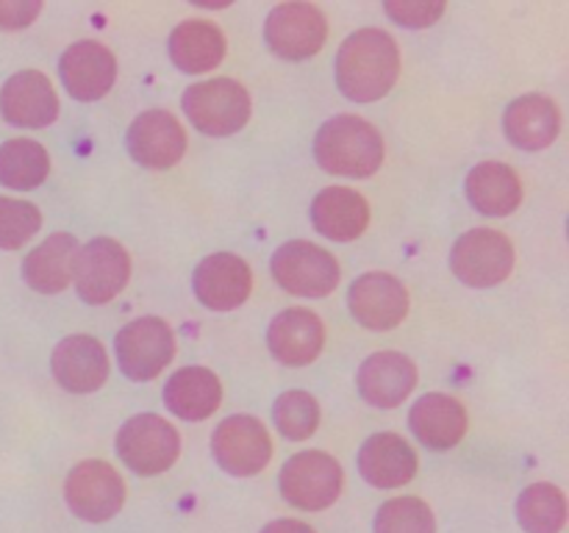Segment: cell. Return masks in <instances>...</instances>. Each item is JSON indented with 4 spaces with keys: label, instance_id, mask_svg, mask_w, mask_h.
Here are the masks:
<instances>
[{
    "label": "cell",
    "instance_id": "obj_1",
    "mask_svg": "<svg viewBox=\"0 0 569 533\" xmlns=\"http://www.w3.org/2000/svg\"><path fill=\"white\" fill-rule=\"evenodd\" d=\"M400 76L398 42L381 28L350 33L337 53V83L345 98L372 103L392 92Z\"/></svg>",
    "mask_w": 569,
    "mask_h": 533
},
{
    "label": "cell",
    "instance_id": "obj_2",
    "mask_svg": "<svg viewBox=\"0 0 569 533\" xmlns=\"http://www.w3.org/2000/svg\"><path fill=\"white\" fill-rule=\"evenodd\" d=\"M315 159L331 175L370 178L383 164V139L378 128L361 117H331L317 131Z\"/></svg>",
    "mask_w": 569,
    "mask_h": 533
},
{
    "label": "cell",
    "instance_id": "obj_3",
    "mask_svg": "<svg viewBox=\"0 0 569 533\" xmlns=\"http://www.w3.org/2000/svg\"><path fill=\"white\" fill-rule=\"evenodd\" d=\"M183 111L189 122L206 137H231L250 120V94L231 78L200 81L183 92Z\"/></svg>",
    "mask_w": 569,
    "mask_h": 533
},
{
    "label": "cell",
    "instance_id": "obj_4",
    "mask_svg": "<svg viewBox=\"0 0 569 533\" xmlns=\"http://www.w3.org/2000/svg\"><path fill=\"white\" fill-rule=\"evenodd\" d=\"M283 500L300 511H322L342 494L345 472L333 455L322 450H303L283 464L278 475Z\"/></svg>",
    "mask_w": 569,
    "mask_h": 533
},
{
    "label": "cell",
    "instance_id": "obj_5",
    "mask_svg": "<svg viewBox=\"0 0 569 533\" xmlns=\"http://www.w3.org/2000/svg\"><path fill=\"white\" fill-rule=\"evenodd\" d=\"M450 266H453V275L467 286H498L515 270V248H511V239L495 228H472L456 239L450 250Z\"/></svg>",
    "mask_w": 569,
    "mask_h": 533
},
{
    "label": "cell",
    "instance_id": "obj_6",
    "mask_svg": "<svg viewBox=\"0 0 569 533\" xmlns=\"http://www.w3.org/2000/svg\"><path fill=\"white\" fill-rule=\"evenodd\" d=\"M181 453V436L159 414H137L117 431V455L137 475H161Z\"/></svg>",
    "mask_w": 569,
    "mask_h": 533
},
{
    "label": "cell",
    "instance_id": "obj_7",
    "mask_svg": "<svg viewBox=\"0 0 569 533\" xmlns=\"http://www.w3.org/2000/svg\"><path fill=\"white\" fill-rule=\"evenodd\" d=\"M128 278H131V255L117 239L98 237L76 253L72 281L83 303H109L126 289Z\"/></svg>",
    "mask_w": 569,
    "mask_h": 533
},
{
    "label": "cell",
    "instance_id": "obj_8",
    "mask_svg": "<svg viewBox=\"0 0 569 533\" xmlns=\"http://www.w3.org/2000/svg\"><path fill=\"white\" fill-rule=\"evenodd\" d=\"M272 278L287 289L289 294H303V298H326L339 286V261L326 248L311 242L281 244L272 253Z\"/></svg>",
    "mask_w": 569,
    "mask_h": 533
},
{
    "label": "cell",
    "instance_id": "obj_9",
    "mask_svg": "<svg viewBox=\"0 0 569 533\" xmlns=\"http://www.w3.org/2000/svg\"><path fill=\"white\" fill-rule=\"evenodd\" d=\"M64 497L72 514L87 522H106L126 505V481L111 464L98 459L81 461L64 481Z\"/></svg>",
    "mask_w": 569,
    "mask_h": 533
},
{
    "label": "cell",
    "instance_id": "obj_10",
    "mask_svg": "<svg viewBox=\"0 0 569 533\" xmlns=\"http://www.w3.org/2000/svg\"><path fill=\"white\" fill-rule=\"evenodd\" d=\"M114 348L126 378L153 381L176 355V336H172V328L159 316H139L117 333Z\"/></svg>",
    "mask_w": 569,
    "mask_h": 533
},
{
    "label": "cell",
    "instance_id": "obj_11",
    "mask_svg": "<svg viewBox=\"0 0 569 533\" xmlns=\"http://www.w3.org/2000/svg\"><path fill=\"white\" fill-rule=\"evenodd\" d=\"M264 39L287 61L311 59L328 39V20L315 3H281L264 22Z\"/></svg>",
    "mask_w": 569,
    "mask_h": 533
},
{
    "label": "cell",
    "instance_id": "obj_12",
    "mask_svg": "<svg viewBox=\"0 0 569 533\" xmlns=\"http://www.w3.org/2000/svg\"><path fill=\"white\" fill-rule=\"evenodd\" d=\"M211 453L228 475L250 477L270 464L272 439L256 416L237 414L217 425L211 436Z\"/></svg>",
    "mask_w": 569,
    "mask_h": 533
},
{
    "label": "cell",
    "instance_id": "obj_13",
    "mask_svg": "<svg viewBox=\"0 0 569 533\" xmlns=\"http://www.w3.org/2000/svg\"><path fill=\"white\" fill-rule=\"evenodd\" d=\"M128 153L150 170H170L187 153V131L176 114L164 109L142 111L126 133Z\"/></svg>",
    "mask_w": 569,
    "mask_h": 533
},
{
    "label": "cell",
    "instance_id": "obj_14",
    "mask_svg": "<svg viewBox=\"0 0 569 533\" xmlns=\"http://www.w3.org/2000/svg\"><path fill=\"white\" fill-rule=\"evenodd\" d=\"M348 309L370 331H392L409 314V292L389 272H367L348 292Z\"/></svg>",
    "mask_w": 569,
    "mask_h": 533
},
{
    "label": "cell",
    "instance_id": "obj_15",
    "mask_svg": "<svg viewBox=\"0 0 569 533\" xmlns=\"http://www.w3.org/2000/svg\"><path fill=\"white\" fill-rule=\"evenodd\" d=\"M0 114L17 128H48L59 120V94L44 72H14L0 89Z\"/></svg>",
    "mask_w": 569,
    "mask_h": 533
},
{
    "label": "cell",
    "instance_id": "obj_16",
    "mask_svg": "<svg viewBox=\"0 0 569 533\" xmlns=\"http://www.w3.org/2000/svg\"><path fill=\"white\" fill-rule=\"evenodd\" d=\"M59 76L70 98L92 103L109 94L117 81V59L106 44L94 39L70 44L59 59Z\"/></svg>",
    "mask_w": 569,
    "mask_h": 533
},
{
    "label": "cell",
    "instance_id": "obj_17",
    "mask_svg": "<svg viewBox=\"0 0 569 533\" xmlns=\"http://www.w3.org/2000/svg\"><path fill=\"white\" fill-rule=\"evenodd\" d=\"M194 298L211 311H233L250 298L253 272L248 261L233 253H214L194 266Z\"/></svg>",
    "mask_w": 569,
    "mask_h": 533
},
{
    "label": "cell",
    "instance_id": "obj_18",
    "mask_svg": "<svg viewBox=\"0 0 569 533\" xmlns=\"http://www.w3.org/2000/svg\"><path fill=\"white\" fill-rule=\"evenodd\" d=\"M50 370L61 389L72 394H89L98 392L109 378V355L103 342L87 333H76L56 344Z\"/></svg>",
    "mask_w": 569,
    "mask_h": 533
},
{
    "label": "cell",
    "instance_id": "obj_19",
    "mask_svg": "<svg viewBox=\"0 0 569 533\" xmlns=\"http://www.w3.org/2000/svg\"><path fill=\"white\" fill-rule=\"evenodd\" d=\"M270 353L287 366H306L322 353L326 325L309 309H287L270 322L267 331Z\"/></svg>",
    "mask_w": 569,
    "mask_h": 533
},
{
    "label": "cell",
    "instance_id": "obj_20",
    "mask_svg": "<svg viewBox=\"0 0 569 533\" xmlns=\"http://www.w3.org/2000/svg\"><path fill=\"white\" fill-rule=\"evenodd\" d=\"M359 392L376 409H395L417 386V366L409 355L383 350V353L370 355L359 370Z\"/></svg>",
    "mask_w": 569,
    "mask_h": 533
},
{
    "label": "cell",
    "instance_id": "obj_21",
    "mask_svg": "<svg viewBox=\"0 0 569 533\" xmlns=\"http://www.w3.org/2000/svg\"><path fill=\"white\" fill-rule=\"evenodd\" d=\"M359 472L376 489L406 486L417 475V453L398 433H376L361 444Z\"/></svg>",
    "mask_w": 569,
    "mask_h": 533
},
{
    "label": "cell",
    "instance_id": "obj_22",
    "mask_svg": "<svg viewBox=\"0 0 569 533\" xmlns=\"http://www.w3.org/2000/svg\"><path fill=\"white\" fill-rule=\"evenodd\" d=\"M503 131L520 150H545L561 131L559 105L548 94H522L503 114Z\"/></svg>",
    "mask_w": 569,
    "mask_h": 533
},
{
    "label": "cell",
    "instance_id": "obj_23",
    "mask_svg": "<svg viewBox=\"0 0 569 533\" xmlns=\"http://www.w3.org/2000/svg\"><path fill=\"white\" fill-rule=\"evenodd\" d=\"M409 425L417 442L431 450H450L465 439L467 409L450 394H422L409 411Z\"/></svg>",
    "mask_w": 569,
    "mask_h": 533
},
{
    "label": "cell",
    "instance_id": "obj_24",
    "mask_svg": "<svg viewBox=\"0 0 569 533\" xmlns=\"http://www.w3.org/2000/svg\"><path fill=\"white\" fill-rule=\"evenodd\" d=\"M311 222L333 242H353L370 225V203L348 187H328L311 203Z\"/></svg>",
    "mask_w": 569,
    "mask_h": 533
},
{
    "label": "cell",
    "instance_id": "obj_25",
    "mask_svg": "<svg viewBox=\"0 0 569 533\" xmlns=\"http://www.w3.org/2000/svg\"><path fill=\"white\" fill-rule=\"evenodd\" d=\"M467 198L487 217H509L522 203V183L515 167L503 161H481L467 175Z\"/></svg>",
    "mask_w": 569,
    "mask_h": 533
},
{
    "label": "cell",
    "instance_id": "obj_26",
    "mask_svg": "<svg viewBox=\"0 0 569 533\" xmlns=\"http://www.w3.org/2000/svg\"><path fill=\"white\" fill-rule=\"evenodd\" d=\"M222 403V383L206 366H183L164 386V405L187 422L209 420Z\"/></svg>",
    "mask_w": 569,
    "mask_h": 533
},
{
    "label": "cell",
    "instance_id": "obj_27",
    "mask_svg": "<svg viewBox=\"0 0 569 533\" xmlns=\"http://www.w3.org/2000/svg\"><path fill=\"white\" fill-rule=\"evenodd\" d=\"M78 239L72 233H53L44 239L39 248L22 261V278L31 289L42 294L64 292L72 281V266H76Z\"/></svg>",
    "mask_w": 569,
    "mask_h": 533
},
{
    "label": "cell",
    "instance_id": "obj_28",
    "mask_svg": "<svg viewBox=\"0 0 569 533\" xmlns=\"http://www.w3.org/2000/svg\"><path fill=\"white\" fill-rule=\"evenodd\" d=\"M172 64L181 72H209L226 59V37L209 20H187L170 33Z\"/></svg>",
    "mask_w": 569,
    "mask_h": 533
},
{
    "label": "cell",
    "instance_id": "obj_29",
    "mask_svg": "<svg viewBox=\"0 0 569 533\" xmlns=\"http://www.w3.org/2000/svg\"><path fill=\"white\" fill-rule=\"evenodd\" d=\"M50 172V155L33 139H9L0 144V183L17 192H28L44 183Z\"/></svg>",
    "mask_w": 569,
    "mask_h": 533
},
{
    "label": "cell",
    "instance_id": "obj_30",
    "mask_svg": "<svg viewBox=\"0 0 569 533\" xmlns=\"http://www.w3.org/2000/svg\"><path fill=\"white\" fill-rule=\"evenodd\" d=\"M517 520L526 533H561L567 525V497L553 483H531L517 500Z\"/></svg>",
    "mask_w": 569,
    "mask_h": 533
},
{
    "label": "cell",
    "instance_id": "obj_31",
    "mask_svg": "<svg viewBox=\"0 0 569 533\" xmlns=\"http://www.w3.org/2000/svg\"><path fill=\"white\" fill-rule=\"evenodd\" d=\"M272 420H276L281 436L292 439V442H303L320 428V403L309 392L289 389L272 405Z\"/></svg>",
    "mask_w": 569,
    "mask_h": 533
},
{
    "label": "cell",
    "instance_id": "obj_32",
    "mask_svg": "<svg viewBox=\"0 0 569 533\" xmlns=\"http://www.w3.org/2000/svg\"><path fill=\"white\" fill-rule=\"evenodd\" d=\"M376 533H437V520L426 500L392 497L376 514Z\"/></svg>",
    "mask_w": 569,
    "mask_h": 533
},
{
    "label": "cell",
    "instance_id": "obj_33",
    "mask_svg": "<svg viewBox=\"0 0 569 533\" xmlns=\"http://www.w3.org/2000/svg\"><path fill=\"white\" fill-rule=\"evenodd\" d=\"M42 228V214L28 200L0 198V248L17 250Z\"/></svg>",
    "mask_w": 569,
    "mask_h": 533
},
{
    "label": "cell",
    "instance_id": "obj_34",
    "mask_svg": "<svg viewBox=\"0 0 569 533\" xmlns=\"http://www.w3.org/2000/svg\"><path fill=\"white\" fill-rule=\"evenodd\" d=\"M445 9H448V6H445L442 0H437V3H433V0H387V3H383V11L406 28L433 26V22L445 14Z\"/></svg>",
    "mask_w": 569,
    "mask_h": 533
},
{
    "label": "cell",
    "instance_id": "obj_35",
    "mask_svg": "<svg viewBox=\"0 0 569 533\" xmlns=\"http://www.w3.org/2000/svg\"><path fill=\"white\" fill-rule=\"evenodd\" d=\"M42 11L39 0H0V28L3 31H17L28 28Z\"/></svg>",
    "mask_w": 569,
    "mask_h": 533
},
{
    "label": "cell",
    "instance_id": "obj_36",
    "mask_svg": "<svg viewBox=\"0 0 569 533\" xmlns=\"http://www.w3.org/2000/svg\"><path fill=\"white\" fill-rule=\"evenodd\" d=\"M261 533H315V527H309L300 520H276L270 522Z\"/></svg>",
    "mask_w": 569,
    "mask_h": 533
}]
</instances>
